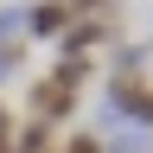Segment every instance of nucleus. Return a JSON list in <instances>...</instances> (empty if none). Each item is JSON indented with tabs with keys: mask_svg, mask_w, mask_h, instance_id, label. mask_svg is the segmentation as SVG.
I'll return each mask as SVG.
<instances>
[{
	"mask_svg": "<svg viewBox=\"0 0 153 153\" xmlns=\"http://www.w3.org/2000/svg\"><path fill=\"white\" fill-rule=\"evenodd\" d=\"M26 26H32L38 38H64V32L76 26V0H38V7H32V19H26Z\"/></svg>",
	"mask_w": 153,
	"mask_h": 153,
	"instance_id": "f257e3e1",
	"label": "nucleus"
},
{
	"mask_svg": "<svg viewBox=\"0 0 153 153\" xmlns=\"http://www.w3.org/2000/svg\"><path fill=\"white\" fill-rule=\"evenodd\" d=\"M70 102H76V89H70V83H57V76H45V83L32 89V108L45 115V121H57V115H70Z\"/></svg>",
	"mask_w": 153,
	"mask_h": 153,
	"instance_id": "f03ea898",
	"label": "nucleus"
},
{
	"mask_svg": "<svg viewBox=\"0 0 153 153\" xmlns=\"http://www.w3.org/2000/svg\"><path fill=\"white\" fill-rule=\"evenodd\" d=\"M0 134H7V102H0Z\"/></svg>",
	"mask_w": 153,
	"mask_h": 153,
	"instance_id": "39448f33",
	"label": "nucleus"
},
{
	"mask_svg": "<svg viewBox=\"0 0 153 153\" xmlns=\"http://www.w3.org/2000/svg\"><path fill=\"white\" fill-rule=\"evenodd\" d=\"M57 153H102V147H96V140H89V134H70V140H64V147H57Z\"/></svg>",
	"mask_w": 153,
	"mask_h": 153,
	"instance_id": "7ed1b4c3",
	"label": "nucleus"
},
{
	"mask_svg": "<svg viewBox=\"0 0 153 153\" xmlns=\"http://www.w3.org/2000/svg\"><path fill=\"white\" fill-rule=\"evenodd\" d=\"M76 7H102V0H76Z\"/></svg>",
	"mask_w": 153,
	"mask_h": 153,
	"instance_id": "423d86ee",
	"label": "nucleus"
},
{
	"mask_svg": "<svg viewBox=\"0 0 153 153\" xmlns=\"http://www.w3.org/2000/svg\"><path fill=\"white\" fill-rule=\"evenodd\" d=\"M108 153H140V134H115V140H108Z\"/></svg>",
	"mask_w": 153,
	"mask_h": 153,
	"instance_id": "20e7f679",
	"label": "nucleus"
},
{
	"mask_svg": "<svg viewBox=\"0 0 153 153\" xmlns=\"http://www.w3.org/2000/svg\"><path fill=\"white\" fill-rule=\"evenodd\" d=\"M0 153H19V147H0Z\"/></svg>",
	"mask_w": 153,
	"mask_h": 153,
	"instance_id": "0eeeda50",
	"label": "nucleus"
}]
</instances>
